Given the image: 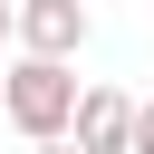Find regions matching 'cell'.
I'll return each instance as SVG.
<instances>
[{"label": "cell", "instance_id": "obj_1", "mask_svg": "<svg viewBox=\"0 0 154 154\" xmlns=\"http://www.w3.org/2000/svg\"><path fill=\"white\" fill-rule=\"evenodd\" d=\"M67 106H77V58H29V48L0 58V116H10L19 144L67 135Z\"/></svg>", "mask_w": 154, "mask_h": 154}, {"label": "cell", "instance_id": "obj_2", "mask_svg": "<svg viewBox=\"0 0 154 154\" xmlns=\"http://www.w3.org/2000/svg\"><path fill=\"white\" fill-rule=\"evenodd\" d=\"M87 0H10V48H29V58H77L87 48Z\"/></svg>", "mask_w": 154, "mask_h": 154}, {"label": "cell", "instance_id": "obj_3", "mask_svg": "<svg viewBox=\"0 0 154 154\" xmlns=\"http://www.w3.org/2000/svg\"><path fill=\"white\" fill-rule=\"evenodd\" d=\"M125 116H135V96H125V87H106V77H77L67 144H77V154H125Z\"/></svg>", "mask_w": 154, "mask_h": 154}, {"label": "cell", "instance_id": "obj_4", "mask_svg": "<svg viewBox=\"0 0 154 154\" xmlns=\"http://www.w3.org/2000/svg\"><path fill=\"white\" fill-rule=\"evenodd\" d=\"M125 154H154V96H135V116H125Z\"/></svg>", "mask_w": 154, "mask_h": 154}, {"label": "cell", "instance_id": "obj_5", "mask_svg": "<svg viewBox=\"0 0 154 154\" xmlns=\"http://www.w3.org/2000/svg\"><path fill=\"white\" fill-rule=\"evenodd\" d=\"M29 154H77V144H67V135H48V144H29Z\"/></svg>", "mask_w": 154, "mask_h": 154}, {"label": "cell", "instance_id": "obj_6", "mask_svg": "<svg viewBox=\"0 0 154 154\" xmlns=\"http://www.w3.org/2000/svg\"><path fill=\"white\" fill-rule=\"evenodd\" d=\"M0 48H10V0H0Z\"/></svg>", "mask_w": 154, "mask_h": 154}, {"label": "cell", "instance_id": "obj_7", "mask_svg": "<svg viewBox=\"0 0 154 154\" xmlns=\"http://www.w3.org/2000/svg\"><path fill=\"white\" fill-rule=\"evenodd\" d=\"M0 58H10V48H0Z\"/></svg>", "mask_w": 154, "mask_h": 154}]
</instances>
